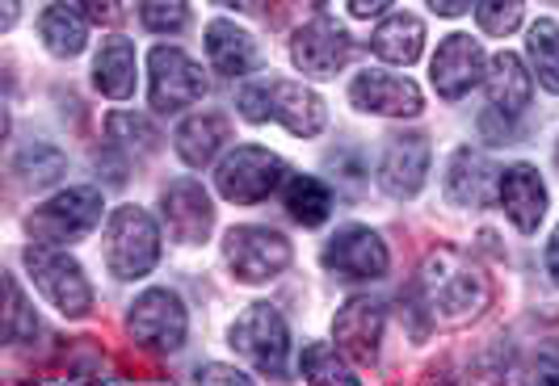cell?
<instances>
[{"label": "cell", "mask_w": 559, "mask_h": 386, "mask_svg": "<svg viewBox=\"0 0 559 386\" xmlns=\"http://www.w3.org/2000/svg\"><path fill=\"white\" fill-rule=\"evenodd\" d=\"M160 261V231L147 210L140 206H118L106 222V265L118 281L147 277Z\"/></svg>", "instance_id": "cell-3"}, {"label": "cell", "mask_w": 559, "mask_h": 386, "mask_svg": "<svg viewBox=\"0 0 559 386\" xmlns=\"http://www.w3.org/2000/svg\"><path fill=\"white\" fill-rule=\"evenodd\" d=\"M522 13H526V4H522V0H479L476 4L479 29H484V34H492V38L513 34V29L522 26Z\"/></svg>", "instance_id": "cell-33"}, {"label": "cell", "mask_w": 559, "mask_h": 386, "mask_svg": "<svg viewBox=\"0 0 559 386\" xmlns=\"http://www.w3.org/2000/svg\"><path fill=\"white\" fill-rule=\"evenodd\" d=\"M215 4H224V9H236V4H245V0H215Z\"/></svg>", "instance_id": "cell-40"}, {"label": "cell", "mask_w": 559, "mask_h": 386, "mask_svg": "<svg viewBox=\"0 0 559 386\" xmlns=\"http://www.w3.org/2000/svg\"><path fill=\"white\" fill-rule=\"evenodd\" d=\"M63 168H68V160H63V152L51 147V143H29V147L17 152V160H13V172H17L26 185H34V190L59 181Z\"/></svg>", "instance_id": "cell-28"}, {"label": "cell", "mask_w": 559, "mask_h": 386, "mask_svg": "<svg viewBox=\"0 0 559 386\" xmlns=\"http://www.w3.org/2000/svg\"><path fill=\"white\" fill-rule=\"evenodd\" d=\"M26 269H29V277H34V286H38L63 315L81 319V315L93 311V286H88V277H84V269L76 265V256H68L59 244H38V240H34L26 249Z\"/></svg>", "instance_id": "cell-5"}, {"label": "cell", "mask_w": 559, "mask_h": 386, "mask_svg": "<svg viewBox=\"0 0 559 386\" xmlns=\"http://www.w3.org/2000/svg\"><path fill=\"white\" fill-rule=\"evenodd\" d=\"M224 256L231 274L249 286H261L270 277H278L290 265V240L270 227H231L224 240Z\"/></svg>", "instance_id": "cell-6"}, {"label": "cell", "mask_w": 559, "mask_h": 386, "mask_svg": "<svg viewBox=\"0 0 559 386\" xmlns=\"http://www.w3.org/2000/svg\"><path fill=\"white\" fill-rule=\"evenodd\" d=\"M140 22L152 34H181L190 26V4L186 0H140Z\"/></svg>", "instance_id": "cell-32"}, {"label": "cell", "mask_w": 559, "mask_h": 386, "mask_svg": "<svg viewBox=\"0 0 559 386\" xmlns=\"http://www.w3.org/2000/svg\"><path fill=\"white\" fill-rule=\"evenodd\" d=\"M556 160H559V156H556Z\"/></svg>", "instance_id": "cell-41"}, {"label": "cell", "mask_w": 559, "mask_h": 386, "mask_svg": "<svg viewBox=\"0 0 559 386\" xmlns=\"http://www.w3.org/2000/svg\"><path fill=\"white\" fill-rule=\"evenodd\" d=\"M160 206H165L168 236L177 244H202L215 227V210H211V197L198 185L194 177H181L160 193Z\"/></svg>", "instance_id": "cell-15"}, {"label": "cell", "mask_w": 559, "mask_h": 386, "mask_svg": "<svg viewBox=\"0 0 559 386\" xmlns=\"http://www.w3.org/2000/svg\"><path fill=\"white\" fill-rule=\"evenodd\" d=\"M93 84L114 101H127L135 93V47L127 38L102 43V51L93 59Z\"/></svg>", "instance_id": "cell-23"}, {"label": "cell", "mask_w": 559, "mask_h": 386, "mask_svg": "<svg viewBox=\"0 0 559 386\" xmlns=\"http://www.w3.org/2000/svg\"><path fill=\"white\" fill-rule=\"evenodd\" d=\"M97 222H102V193L93 185H76V190H63L51 202L34 206L26 231L38 244H76Z\"/></svg>", "instance_id": "cell-4"}, {"label": "cell", "mask_w": 559, "mask_h": 386, "mask_svg": "<svg viewBox=\"0 0 559 386\" xmlns=\"http://www.w3.org/2000/svg\"><path fill=\"white\" fill-rule=\"evenodd\" d=\"M534 374H538V383H559V340H547V345L538 349Z\"/></svg>", "instance_id": "cell-35"}, {"label": "cell", "mask_w": 559, "mask_h": 386, "mask_svg": "<svg viewBox=\"0 0 559 386\" xmlns=\"http://www.w3.org/2000/svg\"><path fill=\"white\" fill-rule=\"evenodd\" d=\"M429 138L425 135H395L383 152V165H379V181L392 197H417L425 177H429Z\"/></svg>", "instance_id": "cell-16"}, {"label": "cell", "mask_w": 559, "mask_h": 386, "mask_svg": "<svg viewBox=\"0 0 559 386\" xmlns=\"http://www.w3.org/2000/svg\"><path fill=\"white\" fill-rule=\"evenodd\" d=\"M282 177H286V165H282L274 152L252 147V143L236 147L224 165L215 168L219 193H224L227 202H240V206H252V202L270 197L282 185Z\"/></svg>", "instance_id": "cell-9"}, {"label": "cell", "mask_w": 559, "mask_h": 386, "mask_svg": "<svg viewBox=\"0 0 559 386\" xmlns=\"http://www.w3.org/2000/svg\"><path fill=\"white\" fill-rule=\"evenodd\" d=\"M224 143H231V118L219 110H202L177 126V156L190 168H206L224 152Z\"/></svg>", "instance_id": "cell-20"}, {"label": "cell", "mask_w": 559, "mask_h": 386, "mask_svg": "<svg viewBox=\"0 0 559 386\" xmlns=\"http://www.w3.org/2000/svg\"><path fill=\"white\" fill-rule=\"evenodd\" d=\"M383 9H392V0H349V13L354 17H379Z\"/></svg>", "instance_id": "cell-37"}, {"label": "cell", "mask_w": 559, "mask_h": 386, "mask_svg": "<svg viewBox=\"0 0 559 386\" xmlns=\"http://www.w3.org/2000/svg\"><path fill=\"white\" fill-rule=\"evenodd\" d=\"M299 374H304L308 383L358 386L354 370L336 358V349H329V345H308V349H304V358H299Z\"/></svg>", "instance_id": "cell-30"}, {"label": "cell", "mask_w": 559, "mask_h": 386, "mask_svg": "<svg viewBox=\"0 0 559 386\" xmlns=\"http://www.w3.org/2000/svg\"><path fill=\"white\" fill-rule=\"evenodd\" d=\"M349 101L362 113H383V118H417L420 113V88L408 76H392L379 68H366L349 81Z\"/></svg>", "instance_id": "cell-12"}, {"label": "cell", "mask_w": 559, "mask_h": 386, "mask_svg": "<svg viewBox=\"0 0 559 386\" xmlns=\"http://www.w3.org/2000/svg\"><path fill=\"white\" fill-rule=\"evenodd\" d=\"M429 4H433L442 17H459V13H467V9H472V0H429Z\"/></svg>", "instance_id": "cell-38"}, {"label": "cell", "mask_w": 559, "mask_h": 386, "mask_svg": "<svg viewBox=\"0 0 559 386\" xmlns=\"http://www.w3.org/2000/svg\"><path fill=\"white\" fill-rule=\"evenodd\" d=\"M127 328H131L135 345H143V349H152V353H177L186 345L190 319H186V306H181V299L173 290H143L140 299L131 303Z\"/></svg>", "instance_id": "cell-8"}, {"label": "cell", "mask_w": 559, "mask_h": 386, "mask_svg": "<svg viewBox=\"0 0 559 386\" xmlns=\"http://www.w3.org/2000/svg\"><path fill=\"white\" fill-rule=\"evenodd\" d=\"M286 210L304 227H320L333 210V193L324 190L316 177H290L286 181Z\"/></svg>", "instance_id": "cell-26"}, {"label": "cell", "mask_w": 559, "mask_h": 386, "mask_svg": "<svg viewBox=\"0 0 559 386\" xmlns=\"http://www.w3.org/2000/svg\"><path fill=\"white\" fill-rule=\"evenodd\" d=\"M526 51H531V63H534V72H538V81H543V88H547V93H559V26L551 17H543V22L531 26Z\"/></svg>", "instance_id": "cell-27"}, {"label": "cell", "mask_w": 559, "mask_h": 386, "mask_svg": "<svg viewBox=\"0 0 559 386\" xmlns=\"http://www.w3.org/2000/svg\"><path fill=\"white\" fill-rule=\"evenodd\" d=\"M106 135H110L114 147H127V152H156L160 147V135H156V126L143 118V113H131V110H114L106 118Z\"/></svg>", "instance_id": "cell-29"}, {"label": "cell", "mask_w": 559, "mask_h": 386, "mask_svg": "<svg viewBox=\"0 0 559 386\" xmlns=\"http://www.w3.org/2000/svg\"><path fill=\"white\" fill-rule=\"evenodd\" d=\"M38 34L47 43V51L59 59H72L84 51L88 34H84V22L68 9V4H47L43 17H38Z\"/></svg>", "instance_id": "cell-25"}, {"label": "cell", "mask_w": 559, "mask_h": 386, "mask_svg": "<svg viewBox=\"0 0 559 386\" xmlns=\"http://www.w3.org/2000/svg\"><path fill=\"white\" fill-rule=\"evenodd\" d=\"M547 274L556 277V286H559V227H556V236H551V244H547Z\"/></svg>", "instance_id": "cell-39"}, {"label": "cell", "mask_w": 559, "mask_h": 386, "mask_svg": "<svg viewBox=\"0 0 559 386\" xmlns=\"http://www.w3.org/2000/svg\"><path fill=\"white\" fill-rule=\"evenodd\" d=\"M4 294H9L4 340H9V345H29V340L38 336V315H34V306L26 303V294H22V286H17L13 274H4Z\"/></svg>", "instance_id": "cell-31"}, {"label": "cell", "mask_w": 559, "mask_h": 386, "mask_svg": "<svg viewBox=\"0 0 559 386\" xmlns=\"http://www.w3.org/2000/svg\"><path fill=\"white\" fill-rule=\"evenodd\" d=\"M206 56L215 63V72L227 76V81H240L257 68V43H252L249 29H240L236 22H211L206 26Z\"/></svg>", "instance_id": "cell-21"}, {"label": "cell", "mask_w": 559, "mask_h": 386, "mask_svg": "<svg viewBox=\"0 0 559 386\" xmlns=\"http://www.w3.org/2000/svg\"><path fill=\"white\" fill-rule=\"evenodd\" d=\"M147 68H152V110L177 113L206 97V76L181 47H156L147 56Z\"/></svg>", "instance_id": "cell-10"}, {"label": "cell", "mask_w": 559, "mask_h": 386, "mask_svg": "<svg viewBox=\"0 0 559 386\" xmlns=\"http://www.w3.org/2000/svg\"><path fill=\"white\" fill-rule=\"evenodd\" d=\"M488 97H492V110L504 113V118H518V113L531 106V93H534V81L531 72H526V63L518 56H501L492 59V68H488Z\"/></svg>", "instance_id": "cell-22"}, {"label": "cell", "mask_w": 559, "mask_h": 386, "mask_svg": "<svg viewBox=\"0 0 559 386\" xmlns=\"http://www.w3.org/2000/svg\"><path fill=\"white\" fill-rule=\"evenodd\" d=\"M501 193V172L476 147H459L447 165V197L454 206H488Z\"/></svg>", "instance_id": "cell-17"}, {"label": "cell", "mask_w": 559, "mask_h": 386, "mask_svg": "<svg viewBox=\"0 0 559 386\" xmlns=\"http://www.w3.org/2000/svg\"><path fill=\"white\" fill-rule=\"evenodd\" d=\"M231 349L240 358H249L261 374H274L278 378L282 370H286V349H290V331H286V319L278 315V306L270 303L249 306L231 324Z\"/></svg>", "instance_id": "cell-7"}, {"label": "cell", "mask_w": 559, "mask_h": 386, "mask_svg": "<svg viewBox=\"0 0 559 386\" xmlns=\"http://www.w3.org/2000/svg\"><path fill=\"white\" fill-rule=\"evenodd\" d=\"M429 76H433V88L447 101L467 97L484 81V47H479L472 34H450V38H442L438 56L429 63Z\"/></svg>", "instance_id": "cell-14"}, {"label": "cell", "mask_w": 559, "mask_h": 386, "mask_svg": "<svg viewBox=\"0 0 559 386\" xmlns=\"http://www.w3.org/2000/svg\"><path fill=\"white\" fill-rule=\"evenodd\" d=\"M198 383H252V378H245V374L231 370V365H202V370H198Z\"/></svg>", "instance_id": "cell-36"}, {"label": "cell", "mask_w": 559, "mask_h": 386, "mask_svg": "<svg viewBox=\"0 0 559 386\" xmlns=\"http://www.w3.org/2000/svg\"><path fill=\"white\" fill-rule=\"evenodd\" d=\"M420 47H425V22L413 17V13H395L370 34V51L379 59H388V63H400V68L417 63Z\"/></svg>", "instance_id": "cell-24"}, {"label": "cell", "mask_w": 559, "mask_h": 386, "mask_svg": "<svg viewBox=\"0 0 559 386\" xmlns=\"http://www.w3.org/2000/svg\"><path fill=\"white\" fill-rule=\"evenodd\" d=\"M400 306L413 319V336H425V328H467L492 306V281L467 252L433 249L420 265L417 281Z\"/></svg>", "instance_id": "cell-1"}, {"label": "cell", "mask_w": 559, "mask_h": 386, "mask_svg": "<svg viewBox=\"0 0 559 386\" xmlns=\"http://www.w3.org/2000/svg\"><path fill=\"white\" fill-rule=\"evenodd\" d=\"M240 113L249 122H265V118H278L290 135H320L329 113L324 101L311 93L308 84L278 81V76H265V81H252L240 88Z\"/></svg>", "instance_id": "cell-2"}, {"label": "cell", "mask_w": 559, "mask_h": 386, "mask_svg": "<svg viewBox=\"0 0 559 386\" xmlns=\"http://www.w3.org/2000/svg\"><path fill=\"white\" fill-rule=\"evenodd\" d=\"M336 345L358 361V365H370L379 358V340H383V306L374 299H349V303L336 311L333 319Z\"/></svg>", "instance_id": "cell-19"}, {"label": "cell", "mask_w": 559, "mask_h": 386, "mask_svg": "<svg viewBox=\"0 0 559 386\" xmlns=\"http://www.w3.org/2000/svg\"><path fill=\"white\" fill-rule=\"evenodd\" d=\"M501 206L509 222L522 231V236H534L538 231V222L547 215V185H543V177H538V168L534 165H513L501 172Z\"/></svg>", "instance_id": "cell-18"}, {"label": "cell", "mask_w": 559, "mask_h": 386, "mask_svg": "<svg viewBox=\"0 0 559 386\" xmlns=\"http://www.w3.org/2000/svg\"><path fill=\"white\" fill-rule=\"evenodd\" d=\"M324 265L349 281H374L388 274V244L370 227H341L324 244Z\"/></svg>", "instance_id": "cell-13"}, {"label": "cell", "mask_w": 559, "mask_h": 386, "mask_svg": "<svg viewBox=\"0 0 559 386\" xmlns=\"http://www.w3.org/2000/svg\"><path fill=\"white\" fill-rule=\"evenodd\" d=\"M354 56V43L349 34L336 26L333 17H311L308 26L295 29V43H290V59L304 76H316V81H333L336 72L349 63Z\"/></svg>", "instance_id": "cell-11"}, {"label": "cell", "mask_w": 559, "mask_h": 386, "mask_svg": "<svg viewBox=\"0 0 559 386\" xmlns=\"http://www.w3.org/2000/svg\"><path fill=\"white\" fill-rule=\"evenodd\" d=\"M76 9H84V17L97 22V26H118L122 22V4L118 0H76Z\"/></svg>", "instance_id": "cell-34"}]
</instances>
